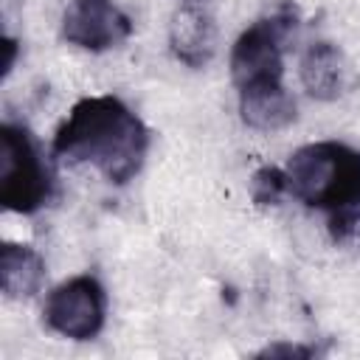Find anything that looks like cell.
<instances>
[{"label":"cell","instance_id":"obj_1","mask_svg":"<svg viewBox=\"0 0 360 360\" xmlns=\"http://www.w3.org/2000/svg\"><path fill=\"white\" fill-rule=\"evenodd\" d=\"M146 149V124L115 96H90L73 104L53 138V152L62 160L90 163L115 186L141 172Z\"/></svg>","mask_w":360,"mask_h":360},{"label":"cell","instance_id":"obj_2","mask_svg":"<svg viewBox=\"0 0 360 360\" xmlns=\"http://www.w3.org/2000/svg\"><path fill=\"white\" fill-rule=\"evenodd\" d=\"M284 177L292 197L335 211L360 200V149L338 141L307 143L290 155Z\"/></svg>","mask_w":360,"mask_h":360},{"label":"cell","instance_id":"obj_3","mask_svg":"<svg viewBox=\"0 0 360 360\" xmlns=\"http://www.w3.org/2000/svg\"><path fill=\"white\" fill-rule=\"evenodd\" d=\"M53 194V172L37 138L20 124L0 127V202L17 214L39 211Z\"/></svg>","mask_w":360,"mask_h":360},{"label":"cell","instance_id":"obj_4","mask_svg":"<svg viewBox=\"0 0 360 360\" xmlns=\"http://www.w3.org/2000/svg\"><path fill=\"white\" fill-rule=\"evenodd\" d=\"M298 14L292 6H281L276 14L256 20L231 51V76L236 87H248L253 82L281 79L284 73V45L295 34Z\"/></svg>","mask_w":360,"mask_h":360},{"label":"cell","instance_id":"obj_5","mask_svg":"<svg viewBox=\"0 0 360 360\" xmlns=\"http://www.w3.org/2000/svg\"><path fill=\"white\" fill-rule=\"evenodd\" d=\"M107 315V295L98 278L76 276L59 284L45 304V323L70 340H90L101 332Z\"/></svg>","mask_w":360,"mask_h":360},{"label":"cell","instance_id":"obj_6","mask_svg":"<svg viewBox=\"0 0 360 360\" xmlns=\"http://www.w3.org/2000/svg\"><path fill=\"white\" fill-rule=\"evenodd\" d=\"M132 34V20L112 0H70L62 14V37L84 51H107Z\"/></svg>","mask_w":360,"mask_h":360},{"label":"cell","instance_id":"obj_7","mask_svg":"<svg viewBox=\"0 0 360 360\" xmlns=\"http://www.w3.org/2000/svg\"><path fill=\"white\" fill-rule=\"evenodd\" d=\"M169 45H172V53L183 65H188V68L208 65L217 51L214 17L202 6H194V3L180 6L169 25Z\"/></svg>","mask_w":360,"mask_h":360},{"label":"cell","instance_id":"obj_8","mask_svg":"<svg viewBox=\"0 0 360 360\" xmlns=\"http://www.w3.org/2000/svg\"><path fill=\"white\" fill-rule=\"evenodd\" d=\"M239 112L248 127L276 132L295 121V98L287 93L281 79L253 82L248 87H239Z\"/></svg>","mask_w":360,"mask_h":360},{"label":"cell","instance_id":"obj_9","mask_svg":"<svg viewBox=\"0 0 360 360\" xmlns=\"http://www.w3.org/2000/svg\"><path fill=\"white\" fill-rule=\"evenodd\" d=\"M301 82L312 98L332 101L346 93V87L352 82V70L338 45L315 42L301 56Z\"/></svg>","mask_w":360,"mask_h":360},{"label":"cell","instance_id":"obj_10","mask_svg":"<svg viewBox=\"0 0 360 360\" xmlns=\"http://www.w3.org/2000/svg\"><path fill=\"white\" fill-rule=\"evenodd\" d=\"M45 281V262L28 245L6 242L0 248V287L8 298H31Z\"/></svg>","mask_w":360,"mask_h":360},{"label":"cell","instance_id":"obj_11","mask_svg":"<svg viewBox=\"0 0 360 360\" xmlns=\"http://www.w3.org/2000/svg\"><path fill=\"white\" fill-rule=\"evenodd\" d=\"M329 236L340 248H360V200L329 211Z\"/></svg>","mask_w":360,"mask_h":360},{"label":"cell","instance_id":"obj_12","mask_svg":"<svg viewBox=\"0 0 360 360\" xmlns=\"http://www.w3.org/2000/svg\"><path fill=\"white\" fill-rule=\"evenodd\" d=\"M250 191H253V200H256L259 205H273V202H278V197L287 191L284 169H273V166L259 169V172L253 174Z\"/></svg>","mask_w":360,"mask_h":360},{"label":"cell","instance_id":"obj_13","mask_svg":"<svg viewBox=\"0 0 360 360\" xmlns=\"http://www.w3.org/2000/svg\"><path fill=\"white\" fill-rule=\"evenodd\" d=\"M262 354H309V349H301V346H270V349H264Z\"/></svg>","mask_w":360,"mask_h":360}]
</instances>
